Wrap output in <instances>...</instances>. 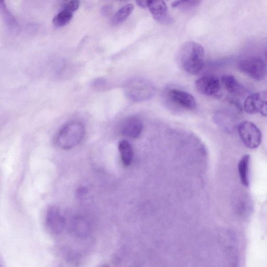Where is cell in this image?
Returning <instances> with one entry per match:
<instances>
[{
	"label": "cell",
	"instance_id": "cell-17",
	"mask_svg": "<svg viewBox=\"0 0 267 267\" xmlns=\"http://www.w3.org/2000/svg\"><path fill=\"white\" fill-rule=\"evenodd\" d=\"M73 17V14L66 10H62L58 13L53 19V24L58 27L68 24Z\"/></svg>",
	"mask_w": 267,
	"mask_h": 267
},
{
	"label": "cell",
	"instance_id": "cell-16",
	"mask_svg": "<svg viewBox=\"0 0 267 267\" xmlns=\"http://www.w3.org/2000/svg\"><path fill=\"white\" fill-rule=\"evenodd\" d=\"M0 7H1V12L3 14L4 18L7 26H9L13 32H18L19 27L17 20L13 16L9 10L7 9V7L3 1H1Z\"/></svg>",
	"mask_w": 267,
	"mask_h": 267
},
{
	"label": "cell",
	"instance_id": "cell-9",
	"mask_svg": "<svg viewBox=\"0 0 267 267\" xmlns=\"http://www.w3.org/2000/svg\"><path fill=\"white\" fill-rule=\"evenodd\" d=\"M244 109L250 114L259 113L264 116H267V100L262 98L260 93L252 94L245 101Z\"/></svg>",
	"mask_w": 267,
	"mask_h": 267
},
{
	"label": "cell",
	"instance_id": "cell-13",
	"mask_svg": "<svg viewBox=\"0 0 267 267\" xmlns=\"http://www.w3.org/2000/svg\"><path fill=\"white\" fill-rule=\"evenodd\" d=\"M121 159L124 165L129 166L133 159L134 152L131 144L127 140L120 141L118 145Z\"/></svg>",
	"mask_w": 267,
	"mask_h": 267
},
{
	"label": "cell",
	"instance_id": "cell-19",
	"mask_svg": "<svg viewBox=\"0 0 267 267\" xmlns=\"http://www.w3.org/2000/svg\"><path fill=\"white\" fill-rule=\"evenodd\" d=\"M80 2L77 0H70L64 1L62 5L63 10L73 12L77 10L79 6Z\"/></svg>",
	"mask_w": 267,
	"mask_h": 267
},
{
	"label": "cell",
	"instance_id": "cell-4",
	"mask_svg": "<svg viewBox=\"0 0 267 267\" xmlns=\"http://www.w3.org/2000/svg\"><path fill=\"white\" fill-rule=\"evenodd\" d=\"M237 68L249 77L257 81L264 80L267 75V66L261 57H252L242 59Z\"/></svg>",
	"mask_w": 267,
	"mask_h": 267
},
{
	"label": "cell",
	"instance_id": "cell-22",
	"mask_svg": "<svg viewBox=\"0 0 267 267\" xmlns=\"http://www.w3.org/2000/svg\"><path fill=\"white\" fill-rule=\"evenodd\" d=\"M109 267L108 266H103V267Z\"/></svg>",
	"mask_w": 267,
	"mask_h": 267
},
{
	"label": "cell",
	"instance_id": "cell-1",
	"mask_svg": "<svg viewBox=\"0 0 267 267\" xmlns=\"http://www.w3.org/2000/svg\"><path fill=\"white\" fill-rule=\"evenodd\" d=\"M205 60V49L196 42H185L178 51V62L185 72L191 75H196L202 71Z\"/></svg>",
	"mask_w": 267,
	"mask_h": 267
},
{
	"label": "cell",
	"instance_id": "cell-5",
	"mask_svg": "<svg viewBox=\"0 0 267 267\" xmlns=\"http://www.w3.org/2000/svg\"><path fill=\"white\" fill-rule=\"evenodd\" d=\"M238 131L243 142L249 149H256L261 145L262 133L254 123L248 121L240 123Z\"/></svg>",
	"mask_w": 267,
	"mask_h": 267
},
{
	"label": "cell",
	"instance_id": "cell-10",
	"mask_svg": "<svg viewBox=\"0 0 267 267\" xmlns=\"http://www.w3.org/2000/svg\"><path fill=\"white\" fill-rule=\"evenodd\" d=\"M148 7L154 19L164 24H170L172 19L169 14L166 3L163 1H148Z\"/></svg>",
	"mask_w": 267,
	"mask_h": 267
},
{
	"label": "cell",
	"instance_id": "cell-20",
	"mask_svg": "<svg viewBox=\"0 0 267 267\" xmlns=\"http://www.w3.org/2000/svg\"><path fill=\"white\" fill-rule=\"evenodd\" d=\"M137 5L142 7V8H147L148 7V1H137Z\"/></svg>",
	"mask_w": 267,
	"mask_h": 267
},
{
	"label": "cell",
	"instance_id": "cell-2",
	"mask_svg": "<svg viewBox=\"0 0 267 267\" xmlns=\"http://www.w3.org/2000/svg\"><path fill=\"white\" fill-rule=\"evenodd\" d=\"M85 132V127L82 122L70 121L65 124L57 133L54 139L55 144L61 150H71L80 143Z\"/></svg>",
	"mask_w": 267,
	"mask_h": 267
},
{
	"label": "cell",
	"instance_id": "cell-11",
	"mask_svg": "<svg viewBox=\"0 0 267 267\" xmlns=\"http://www.w3.org/2000/svg\"><path fill=\"white\" fill-rule=\"evenodd\" d=\"M143 130V123L136 117L129 118L124 122L122 129L123 135L134 139L140 136Z\"/></svg>",
	"mask_w": 267,
	"mask_h": 267
},
{
	"label": "cell",
	"instance_id": "cell-15",
	"mask_svg": "<svg viewBox=\"0 0 267 267\" xmlns=\"http://www.w3.org/2000/svg\"><path fill=\"white\" fill-rule=\"evenodd\" d=\"M250 156L248 154L244 155L239 164V172L242 184L246 187L249 186V164Z\"/></svg>",
	"mask_w": 267,
	"mask_h": 267
},
{
	"label": "cell",
	"instance_id": "cell-23",
	"mask_svg": "<svg viewBox=\"0 0 267 267\" xmlns=\"http://www.w3.org/2000/svg\"><path fill=\"white\" fill-rule=\"evenodd\" d=\"M266 56H267V55H266Z\"/></svg>",
	"mask_w": 267,
	"mask_h": 267
},
{
	"label": "cell",
	"instance_id": "cell-7",
	"mask_svg": "<svg viewBox=\"0 0 267 267\" xmlns=\"http://www.w3.org/2000/svg\"><path fill=\"white\" fill-rule=\"evenodd\" d=\"M197 90L208 96L218 95L220 88V81L216 76L206 75L197 79L195 82Z\"/></svg>",
	"mask_w": 267,
	"mask_h": 267
},
{
	"label": "cell",
	"instance_id": "cell-14",
	"mask_svg": "<svg viewBox=\"0 0 267 267\" xmlns=\"http://www.w3.org/2000/svg\"><path fill=\"white\" fill-rule=\"evenodd\" d=\"M134 9V6L131 3L122 6L114 15L112 19H111V23L114 25L122 23L123 22L127 20L130 16Z\"/></svg>",
	"mask_w": 267,
	"mask_h": 267
},
{
	"label": "cell",
	"instance_id": "cell-18",
	"mask_svg": "<svg viewBox=\"0 0 267 267\" xmlns=\"http://www.w3.org/2000/svg\"><path fill=\"white\" fill-rule=\"evenodd\" d=\"M201 2L200 1H175L172 5L174 8H180L182 10L188 11L195 8Z\"/></svg>",
	"mask_w": 267,
	"mask_h": 267
},
{
	"label": "cell",
	"instance_id": "cell-21",
	"mask_svg": "<svg viewBox=\"0 0 267 267\" xmlns=\"http://www.w3.org/2000/svg\"><path fill=\"white\" fill-rule=\"evenodd\" d=\"M260 94L262 98L265 100H267V90Z\"/></svg>",
	"mask_w": 267,
	"mask_h": 267
},
{
	"label": "cell",
	"instance_id": "cell-6",
	"mask_svg": "<svg viewBox=\"0 0 267 267\" xmlns=\"http://www.w3.org/2000/svg\"><path fill=\"white\" fill-rule=\"evenodd\" d=\"M65 222L64 215L58 207L51 206L48 208L44 219V224L49 233L53 235L61 233L64 229Z\"/></svg>",
	"mask_w": 267,
	"mask_h": 267
},
{
	"label": "cell",
	"instance_id": "cell-3",
	"mask_svg": "<svg viewBox=\"0 0 267 267\" xmlns=\"http://www.w3.org/2000/svg\"><path fill=\"white\" fill-rule=\"evenodd\" d=\"M126 95L132 101L139 102L152 98L155 93L154 85L147 79L134 78L125 84Z\"/></svg>",
	"mask_w": 267,
	"mask_h": 267
},
{
	"label": "cell",
	"instance_id": "cell-8",
	"mask_svg": "<svg viewBox=\"0 0 267 267\" xmlns=\"http://www.w3.org/2000/svg\"><path fill=\"white\" fill-rule=\"evenodd\" d=\"M168 97L175 105L189 110H194L197 104L193 95L188 92L172 89L168 91Z\"/></svg>",
	"mask_w": 267,
	"mask_h": 267
},
{
	"label": "cell",
	"instance_id": "cell-12",
	"mask_svg": "<svg viewBox=\"0 0 267 267\" xmlns=\"http://www.w3.org/2000/svg\"><path fill=\"white\" fill-rule=\"evenodd\" d=\"M221 83L226 90L233 95L243 96L247 94L246 87L233 76L225 75L222 76Z\"/></svg>",
	"mask_w": 267,
	"mask_h": 267
}]
</instances>
